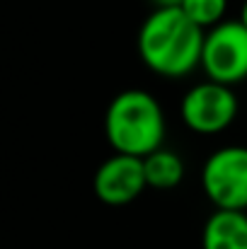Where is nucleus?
Instances as JSON below:
<instances>
[{
	"label": "nucleus",
	"instance_id": "obj_1",
	"mask_svg": "<svg viewBox=\"0 0 247 249\" xmlns=\"http://www.w3.org/2000/svg\"><path fill=\"white\" fill-rule=\"evenodd\" d=\"M206 29L182 7H155L141 24L136 49L146 68L160 78H187L201 66Z\"/></svg>",
	"mask_w": 247,
	"mask_h": 249
},
{
	"label": "nucleus",
	"instance_id": "obj_2",
	"mask_svg": "<svg viewBox=\"0 0 247 249\" xmlns=\"http://www.w3.org/2000/svg\"><path fill=\"white\" fill-rule=\"evenodd\" d=\"M163 104L148 89H124L119 92L104 111V136L114 153H126L146 158L165 143Z\"/></svg>",
	"mask_w": 247,
	"mask_h": 249
},
{
	"label": "nucleus",
	"instance_id": "obj_3",
	"mask_svg": "<svg viewBox=\"0 0 247 249\" xmlns=\"http://www.w3.org/2000/svg\"><path fill=\"white\" fill-rule=\"evenodd\" d=\"M238 116V97L230 85L216 83L211 78L191 85L179 102L182 124L199 136L223 133Z\"/></svg>",
	"mask_w": 247,
	"mask_h": 249
},
{
	"label": "nucleus",
	"instance_id": "obj_4",
	"mask_svg": "<svg viewBox=\"0 0 247 249\" xmlns=\"http://www.w3.org/2000/svg\"><path fill=\"white\" fill-rule=\"evenodd\" d=\"M199 68L206 78L230 87L247 80V27L240 19H223L206 29Z\"/></svg>",
	"mask_w": 247,
	"mask_h": 249
},
{
	"label": "nucleus",
	"instance_id": "obj_5",
	"mask_svg": "<svg viewBox=\"0 0 247 249\" xmlns=\"http://www.w3.org/2000/svg\"><path fill=\"white\" fill-rule=\"evenodd\" d=\"M201 189L213 208L247 211V145H223L201 167Z\"/></svg>",
	"mask_w": 247,
	"mask_h": 249
},
{
	"label": "nucleus",
	"instance_id": "obj_6",
	"mask_svg": "<svg viewBox=\"0 0 247 249\" xmlns=\"http://www.w3.org/2000/svg\"><path fill=\"white\" fill-rule=\"evenodd\" d=\"M148 189L143 158L114 153L97 167L92 179L95 196L107 206H126Z\"/></svg>",
	"mask_w": 247,
	"mask_h": 249
},
{
	"label": "nucleus",
	"instance_id": "obj_7",
	"mask_svg": "<svg viewBox=\"0 0 247 249\" xmlns=\"http://www.w3.org/2000/svg\"><path fill=\"white\" fill-rule=\"evenodd\" d=\"M201 249H247V211L213 208L201 230Z\"/></svg>",
	"mask_w": 247,
	"mask_h": 249
},
{
	"label": "nucleus",
	"instance_id": "obj_8",
	"mask_svg": "<svg viewBox=\"0 0 247 249\" xmlns=\"http://www.w3.org/2000/svg\"><path fill=\"white\" fill-rule=\"evenodd\" d=\"M143 167H146L148 189H155V191H170V189L179 186L184 179V169H187L184 160L165 145L153 150L151 155H146Z\"/></svg>",
	"mask_w": 247,
	"mask_h": 249
},
{
	"label": "nucleus",
	"instance_id": "obj_9",
	"mask_svg": "<svg viewBox=\"0 0 247 249\" xmlns=\"http://www.w3.org/2000/svg\"><path fill=\"white\" fill-rule=\"evenodd\" d=\"M182 10L189 19H194L201 29H211L226 19L228 0H184Z\"/></svg>",
	"mask_w": 247,
	"mask_h": 249
},
{
	"label": "nucleus",
	"instance_id": "obj_10",
	"mask_svg": "<svg viewBox=\"0 0 247 249\" xmlns=\"http://www.w3.org/2000/svg\"><path fill=\"white\" fill-rule=\"evenodd\" d=\"M155 7H182L184 0H151Z\"/></svg>",
	"mask_w": 247,
	"mask_h": 249
},
{
	"label": "nucleus",
	"instance_id": "obj_11",
	"mask_svg": "<svg viewBox=\"0 0 247 249\" xmlns=\"http://www.w3.org/2000/svg\"><path fill=\"white\" fill-rule=\"evenodd\" d=\"M238 19H240V22L247 27V0L243 2V7H240V17H238Z\"/></svg>",
	"mask_w": 247,
	"mask_h": 249
}]
</instances>
